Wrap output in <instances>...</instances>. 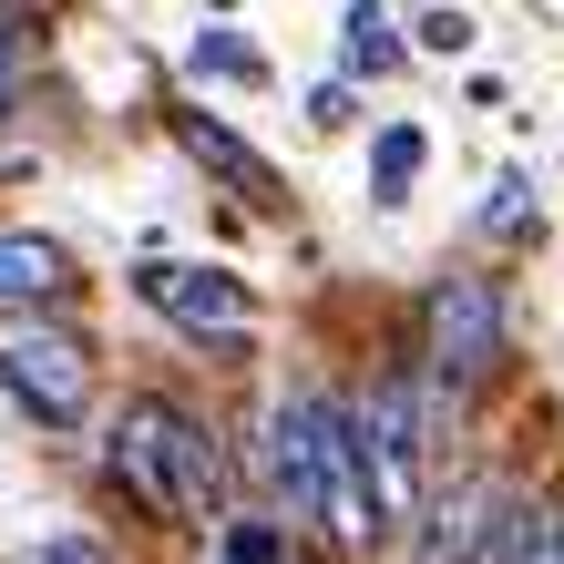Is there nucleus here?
Returning <instances> with one entry per match:
<instances>
[{"mask_svg": "<svg viewBox=\"0 0 564 564\" xmlns=\"http://www.w3.org/2000/svg\"><path fill=\"white\" fill-rule=\"evenodd\" d=\"M268 503L288 523H308V534L370 554L390 534L380 513V482H370V442H359V401H339V390H288V401L268 411Z\"/></svg>", "mask_w": 564, "mask_h": 564, "instance_id": "1", "label": "nucleus"}, {"mask_svg": "<svg viewBox=\"0 0 564 564\" xmlns=\"http://www.w3.org/2000/svg\"><path fill=\"white\" fill-rule=\"evenodd\" d=\"M104 473L134 492L144 513H164V523H216V503H226V452H216V431L195 421L185 401H164V390H144V401L113 411Z\"/></svg>", "mask_w": 564, "mask_h": 564, "instance_id": "2", "label": "nucleus"}, {"mask_svg": "<svg viewBox=\"0 0 564 564\" xmlns=\"http://www.w3.org/2000/svg\"><path fill=\"white\" fill-rule=\"evenodd\" d=\"M0 390H11L42 431H83L93 421V349H83V328H62L42 308H0Z\"/></svg>", "mask_w": 564, "mask_h": 564, "instance_id": "3", "label": "nucleus"}, {"mask_svg": "<svg viewBox=\"0 0 564 564\" xmlns=\"http://www.w3.org/2000/svg\"><path fill=\"white\" fill-rule=\"evenodd\" d=\"M452 390L431 370H390L370 401H359V442H370V482H380V513L411 523L421 513V462H431V431H442Z\"/></svg>", "mask_w": 564, "mask_h": 564, "instance_id": "4", "label": "nucleus"}, {"mask_svg": "<svg viewBox=\"0 0 564 564\" xmlns=\"http://www.w3.org/2000/svg\"><path fill=\"white\" fill-rule=\"evenodd\" d=\"M492 359H503V288L473 268L431 278L421 288V370L442 390H473V380H492Z\"/></svg>", "mask_w": 564, "mask_h": 564, "instance_id": "5", "label": "nucleus"}, {"mask_svg": "<svg viewBox=\"0 0 564 564\" xmlns=\"http://www.w3.org/2000/svg\"><path fill=\"white\" fill-rule=\"evenodd\" d=\"M134 288H144V308H154V318H175V328H185V339H216V349L257 339V297L226 278V268H185V257H154Z\"/></svg>", "mask_w": 564, "mask_h": 564, "instance_id": "6", "label": "nucleus"}, {"mask_svg": "<svg viewBox=\"0 0 564 564\" xmlns=\"http://www.w3.org/2000/svg\"><path fill=\"white\" fill-rule=\"evenodd\" d=\"M503 503H513L503 482H452L442 503H431V534H421L411 564H482V544H492V523H503Z\"/></svg>", "mask_w": 564, "mask_h": 564, "instance_id": "7", "label": "nucleus"}, {"mask_svg": "<svg viewBox=\"0 0 564 564\" xmlns=\"http://www.w3.org/2000/svg\"><path fill=\"white\" fill-rule=\"evenodd\" d=\"M73 288L52 237H31V226H0V308H52V297Z\"/></svg>", "mask_w": 564, "mask_h": 564, "instance_id": "8", "label": "nucleus"}, {"mask_svg": "<svg viewBox=\"0 0 564 564\" xmlns=\"http://www.w3.org/2000/svg\"><path fill=\"white\" fill-rule=\"evenodd\" d=\"M175 134H185V154L206 164V175H226V185H237L247 206H278V175H268V154H247V144L226 134L216 113H175Z\"/></svg>", "mask_w": 564, "mask_h": 564, "instance_id": "9", "label": "nucleus"}, {"mask_svg": "<svg viewBox=\"0 0 564 564\" xmlns=\"http://www.w3.org/2000/svg\"><path fill=\"white\" fill-rule=\"evenodd\" d=\"M411 62V42H401V21L380 11V0H349L339 11V73H359V83H380V73H401Z\"/></svg>", "mask_w": 564, "mask_h": 564, "instance_id": "10", "label": "nucleus"}, {"mask_svg": "<svg viewBox=\"0 0 564 564\" xmlns=\"http://www.w3.org/2000/svg\"><path fill=\"white\" fill-rule=\"evenodd\" d=\"M185 73L195 83H257L268 62H257L247 42H226V31H195V42H185Z\"/></svg>", "mask_w": 564, "mask_h": 564, "instance_id": "11", "label": "nucleus"}, {"mask_svg": "<svg viewBox=\"0 0 564 564\" xmlns=\"http://www.w3.org/2000/svg\"><path fill=\"white\" fill-rule=\"evenodd\" d=\"M411 175H421V134H411V123H390V134H380V154H370L380 206H401V195H411Z\"/></svg>", "mask_w": 564, "mask_h": 564, "instance_id": "12", "label": "nucleus"}, {"mask_svg": "<svg viewBox=\"0 0 564 564\" xmlns=\"http://www.w3.org/2000/svg\"><path fill=\"white\" fill-rule=\"evenodd\" d=\"M411 52L462 62V52H473V21H462V11H421V21H411Z\"/></svg>", "mask_w": 564, "mask_h": 564, "instance_id": "13", "label": "nucleus"}, {"mask_svg": "<svg viewBox=\"0 0 564 564\" xmlns=\"http://www.w3.org/2000/svg\"><path fill=\"white\" fill-rule=\"evenodd\" d=\"M21 564H113V554L93 544V534H42V544H31Z\"/></svg>", "mask_w": 564, "mask_h": 564, "instance_id": "14", "label": "nucleus"}, {"mask_svg": "<svg viewBox=\"0 0 564 564\" xmlns=\"http://www.w3.org/2000/svg\"><path fill=\"white\" fill-rule=\"evenodd\" d=\"M523 195H534V185H523V175H503V185H492V206H482V226H492V237H513V226H523V216H534V206H523Z\"/></svg>", "mask_w": 564, "mask_h": 564, "instance_id": "15", "label": "nucleus"}, {"mask_svg": "<svg viewBox=\"0 0 564 564\" xmlns=\"http://www.w3.org/2000/svg\"><path fill=\"white\" fill-rule=\"evenodd\" d=\"M278 554V534H257V523H237V534H226V564H268Z\"/></svg>", "mask_w": 564, "mask_h": 564, "instance_id": "16", "label": "nucleus"}, {"mask_svg": "<svg viewBox=\"0 0 564 564\" xmlns=\"http://www.w3.org/2000/svg\"><path fill=\"white\" fill-rule=\"evenodd\" d=\"M523 564H564V523H554V513H534V544H523Z\"/></svg>", "mask_w": 564, "mask_h": 564, "instance_id": "17", "label": "nucleus"}, {"mask_svg": "<svg viewBox=\"0 0 564 564\" xmlns=\"http://www.w3.org/2000/svg\"><path fill=\"white\" fill-rule=\"evenodd\" d=\"M308 123H318V134H328V123H349V93H339V83H318V93H308Z\"/></svg>", "mask_w": 564, "mask_h": 564, "instance_id": "18", "label": "nucleus"}]
</instances>
